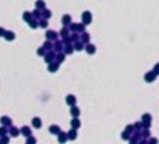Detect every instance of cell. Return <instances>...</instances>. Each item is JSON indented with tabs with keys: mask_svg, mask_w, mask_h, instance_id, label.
Masks as SVG:
<instances>
[{
	"mask_svg": "<svg viewBox=\"0 0 159 144\" xmlns=\"http://www.w3.org/2000/svg\"><path fill=\"white\" fill-rule=\"evenodd\" d=\"M90 21H92V14H90L89 11H86L84 14H83V24L86 26V24H89Z\"/></svg>",
	"mask_w": 159,
	"mask_h": 144,
	"instance_id": "1",
	"label": "cell"
},
{
	"mask_svg": "<svg viewBox=\"0 0 159 144\" xmlns=\"http://www.w3.org/2000/svg\"><path fill=\"white\" fill-rule=\"evenodd\" d=\"M59 65H60L59 62H51V63H50V66H48L50 72H56L57 69H59Z\"/></svg>",
	"mask_w": 159,
	"mask_h": 144,
	"instance_id": "2",
	"label": "cell"
},
{
	"mask_svg": "<svg viewBox=\"0 0 159 144\" xmlns=\"http://www.w3.org/2000/svg\"><path fill=\"white\" fill-rule=\"evenodd\" d=\"M0 122H2V125L3 126H11L12 125V122H11V119H9L8 116H3V117L0 119Z\"/></svg>",
	"mask_w": 159,
	"mask_h": 144,
	"instance_id": "3",
	"label": "cell"
},
{
	"mask_svg": "<svg viewBox=\"0 0 159 144\" xmlns=\"http://www.w3.org/2000/svg\"><path fill=\"white\" fill-rule=\"evenodd\" d=\"M3 38H5L6 41H14V39H15V33H14V32H5Z\"/></svg>",
	"mask_w": 159,
	"mask_h": 144,
	"instance_id": "4",
	"label": "cell"
},
{
	"mask_svg": "<svg viewBox=\"0 0 159 144\" xmlns=\"http://www.w3.org/2000/svg\"><path fill=\"white\" fill-rule=\"evenodd\" d=\"M56 38H57V33H56L54 30H48V32H47V39H50V41H54Z\"/></svg>",
	"mask_w": 159,
	"mask_h": 144,
	"instance_id": "5",
	"label": "cell"
},
{
	"mask_svg": "<svg viewBox=\"0 0 159 144\" xmlns=\"http://www.w3.org/2000/svg\"><path fill=\"white\" fill-rule=\"evenodd\" d=\"M21 134H23V135H24V137H29V135H30L32 134V131H30V128H29V126H23V128H21Z\"/></svg>",
	"mask_w": 159,
	"mask_h": 144,
	"instance_id": "6",
	"label": "cell"
},
{
	"mask_svg": "<svg viewBox=\"0 0 159 144\" xmlns=\"http://www.w3.org/2000/svg\"><path fill=\"white\" fill-rule=\"evenodd\" d=\"M50 132H51L53 135H57V134L60 132V128H59L57 125H51L50 126Z\"/></svg>",
	"mask_w": 159,
	"mask_h": 144,
	"instance_id": "7",
	"label": "cell"
},
{
	"mask_svg": "<svg viewBox=\"0 0 159 144\" xmlns=\"http://www.w3.org/2000/svg\"><path fill=\"white\" fill-rule=\"evenodd\" d=\"M32 125L35 126L36 129H39V128L42 126V123H41V119H39V117H35V119L32 120Z\"/></svg>",
	"mask_w": 159,
	"mask_h": 144,
	"instance_id": "8",
	"label": "cell"
},
{
	"mask_svg": "<svg viewBox=\"0 0 159 144\" xmlns=\"http://www.w3.org/2000/svg\"><path fill=\"white\" fill-rule=\"evenodd\" d=\"M57 135H59V141H60V143H65V141L68 140V134H65V132L60 131Z\"/></svg>",
	"mask_w": 159,
	"mask_h": 144,
	"instance_id": "9",
	"label": "cell"
},
{
	"mask_svg": "<svg viewBox=\"0 0 159 144\" xmlns=\"http://www.w3.org/2000/svg\"><path fill=\"white\" fill-rule=\"evenodd\" d=\"M75 101H77V99H75V96L74 95H69L66 98V104L68 105H75Z\"/></svg>",
	"mask_w": 159,
	"mask_h": 144,
	"instance_id": "10",
	"label": "cell"
},
{
	"mask_svg": "<svg viewBox=\"0 0 159 144\" xmlns=\"http://www.w3.org/2000/svg\"><path fill=\"white\" fill-rule=\"evenodd\" d=\"M62 23H63V26H69L71 24V15H63Z\"/></svg>",
	"mask_w": 159,
	"mask_h": 144,
	"instance_id": "11",
	"label": "cell"
},
{
	"mask_svg": "<svg viewBox=\"0 0 159 144\" xmlns=\"http://www.w3.org/2000/svg\"><path fill=\"white\" fill-rule=\"evenodd\" d=\"M54 53H48V54H45V62H47V63H51V62H53V60H54Z\"/></svg>",
	"mask_w": 159,
	"mask_h": 144,
	"instance_id": "12",
	"label": "cell"
},
{
	"mask_svg": "<svg viewBox=\"0 0 159 144\" xmlns=\"http://www.w3.org/2000/svg\"><path fill=\"white\" fill-rule=\"evenodd\" d=\"M86 51L89 54H93L95 51H96V47L95 45H92V44H87V47H86Z\"/></svg>",
	"mask_w": 159,
	"mask_h": 144,
	"instance_id": "13",
	"label": "cell"
},
{
	"mask_svg": "<svg viewBox=\"0 0 159 144\" xmlns=\"http://www.w3.org/2000/svg\"><path fill=\"white\" fill-rule=\"evenodd\" d=\"M71 125H72V128H74V129H78L80 126H81V122H80V120L77 119V117H75V119H74L72 122H71Z\"/></svg>",
	"mask_w": 159,
	"mask_h": 144,
	"instance_id": "14",
	"label": "cell"
},
{
	"mask_svg": "<svg viewBox=\"0 0 159 144\" xmlns=\"http://www.w3.org/2000/svg\"><path fill=\"white\" fill-rule=\"evenodd\" d=\"M71 114H72L74 117H78L80 116V108H77L75 105H72V108H71Z\"/></svg>",
	"mask_w": 159,
	"mask_h": 144,
	"instance_id": "15",
	"label": "cell"
},
{
	"mask_svg": "<svg viewBox=\"0 0 159 144\" xmlns=\"http://www.w3.org/2000/svg\"><path fill=\"white\" fill-rule=\"evenodd\" d=\"M155 78H156V74H147L146 75V81H149V83H150V81H155Z\"/></svg>",
	"mask_w": 159,
	"mask_h": 144,
	"instance_id": "16",
	"label": "cell"
},
{
	"mask_svg": "<svg viewBox=\"0 0 159 144\" xmlns=\"http://www.w3.org/2000/svg\"><path fill=\"white\" fill-rule=\"evenodd\" d=\"M68 138H69V140H75V138H77V131H75V129L69 131V134H68Z\"/></svg>",
	"mask_w": 159,
	"mask_h": 144,
	"instance_id": "17",
	"label": "cell"
},
{
	"mask_svg": "<svg viewBox=\"0 0 159 144\" xmlns=\"http://www.w3.org/2000/svg\"><path fill=\"white\" fill-rule=\"evenodd\" d=\"M9 132H11V135H12V137H17V135L20 134V131L17 129V128H14V126H11V129H9Z\"/></svg>",
	"mask_w": 159,
	"mask_h": 144,
	"instance_id": "18",
	"label": "cell"
},
{
	"mask_svg": "<svg viewBox=\"0 0 159 144\" xmlns=\"http://www.w3.org/2000/svg\"><path fill=\"white\" fill-rule=\"evenodd\" d=\"M74 53V47L72 45H66L65 47V54H72Z\"/></svg>",
	"mask_w": 159,
	"mask_h": 144,
	"instance_id": "19",
	"label": "cell"
},
{
	"mask_svg": "<svg viewBox=\"0 0 159 144\" xmlns=\"http://www.w3.org/2000/svg\"><path fill=\"white\" fill-rule=\"evenodd\" d=\"M81 42H83V44H87V42H89V33H83V35H81Z\"/></svg>",
	"mask_w": 159,
	"mask_h": 144,
	"instance_id": "20",
	"label": "cell"
},
{
	"mask_svg": "<svg viewBox=\"0 0 159 144\" xmlns=\"http://www.w3.org/2000/svg\"><path fill=\"white\" fill-rule=\"evenodd\" d=\"M38 26H41V27H42V29H45V27H47V26H48V21H47V20H45V18H44V20H41V21H39V24H38Z\"/></svg>",
	"mask_w": 159,
	"mask_h": 144,
	"instance_id": "21",
	"label": "cell"
},
{
	"mask_svg": "<svg viewBox=\"0 0 159 144\" xmlns=\"http://www.w3.org/2000/svg\"><path fill=\"white\" fill-rule=\"evenodd\" d=\"M75 50H78V51H81V50H83V48H84V44H83V42H77V44H75Z\"/></svg>",
	"mask_w": 159,
	"mask_h": 144,
	"instance_id": "22",
	"label": "cell"
},
{
	"mask_svg": "<svg viewBox=\"0 0 159 144\" xmlns=\"http://www.w3.org/2000/svg\"><path fill=\"white\" fill-rule=\"evenodd\" d=\"M62 47H63V42H56L54 44V48H56V51H60Z\"/></svg>",
	"mask_w": 159,
	"mask_h": 144,
	"instance_id": "23",
	"label": "cell"
},
{
	"mask_svg": "<svg viewBox=\"0 0 159 144\" xmlns=\"http://www.w3.org/2000/svg\"><path fill=\"white\" fill-rule=\"evenodd\" d=\"M23 18H24L26 21H30V20H32V14H30V12H24Z\"/></svg>",
	"mask_w": 159,
	"mask_h": 144,
	"instance_id": "24",
	"label": "cell"
},
{
	"mask_svg": "<svg viewBox=\"0 0 159 144\" xmlns=\"http://www.w3.org/2000/svg\"><path fill=\"white\" fill-rule=\"evenodd\" d=\"M29 26H30V29H36L38 23H36V21H33V20H30V21H29Z\"/></svg>",
	"mask_w": 159,
	"mask_h": 144,
	"instance_id": "25",
	"label": "cell"
},
{
	"mask_svg": "<svg viewBox=\"0 0 159 144\" xmlns=\"http://www.w3.org/2000/svg\"><path fill=\"white\" fill-rule=\"evenodd\" d=\"M36 6H38V8H39V9H44V8H45V3H44L42 0H38Z\"/></svg>",
	"mask_w": 159,
	"mask_h": 144,
	"instance_id": "26",
	"label": "cell"
},
{
	"mask_svg": "<svg viewBox=\"0 0 159 144\" xmlns=\"http://www.w3.org/2000/svg\"><path fill=\"white\" fill-rule=\"evenodd\" d=\"M50 17H51V12H50L48 9H45V11H44V18H45V20H48Z\"/></svg>",
	"mask_w": 159,
	"mask_h": 144,
	"instance_id": "27",
	"label": "cell"
},
{
	"mask_svg": "<svg viewBox=\"0 0 159 144\" xmlns=\"http://www.w3.org/2000/svg\"><path fill=\"white\" fill-rule=\"evenodd\" d=\"M143 120L146 122V126H147L149 125V122H150V116H149V114H144V116H143Z\"/></svg>",
	"mask_w": 159,
	"mask_h": 144,
	"instance_id": "28",
	"label": "cell"
},
{
	"mask_svg": "<svg viewBox=\"0 0 159 144\" xmlns=\"http://www.w3.org/2000/svg\"><path fill=\"white\" fill-rule=\"evenodd\" d=\"M44 48H45V51H47V50H51V48H53L51 42H45V44H44Z\"/></svg>",
	"mask_w": 159,
	"mask_h": 144,
	"instance_id": "29",
	"label": "cell"
},
{
	"mask_svg": "<svg viewBox=\"0 0 159 144\" xmlns=\"http://www.w3.org/2000/svg\"><path fill=\"white\" fill-rule=\"evenodd\" d=\"M27 143H29V144L36 143V138H33V137H30V135H29V138H27Z\"/></svg>",
	"mask_w": 159,
	"mask_h": 144,
	"instance_id": "30",
	"label": "cell"
},
{
	"mask_svg": "<svg viewBox=\"0 0 159 144\" xmlns=\"http://www.w3.org/2000/svg\"><path fill=\"white\" fill-rule=\"evenodd\" d=\"M63 59H65V54H59V56H57V62H59V63H62Z\"/></svg>",
	"mask_w": 159,
	"mask_h": 144,
	"instance_id": "31",
	"label": "cell"
},
{
	"mask_svg": "<svg viewBox=\"0 0 159 144\" xmlns=\"http://www.w3.org/2000/svg\"><path fill=\"white\" fill-rule=\"evenodd\" d=\"M38 54H39V56H44V54H45V48H39V50H38Z\"/></svg>",
	"mask_w": 159,
	"mask_h": 144,
	"instance_id": "32",
	"label": "cell"
},
{
	"mask_svg": "<svg viewBox=\"0 0 159 144\" xmlns=\"http://www.w3.org/2000/svg\"><path fill=\"white\" fill-rule=\"evenodd\" d=\"M71 41H78V35H77V33H74V35H72V38L69 39V42H71Z\"/></svg>",
	"mask_w": 159,
	"mask_h": 144,
	"instance_id": "33",
	"label": "cell"
},
{
	"mask_svg": "<svg viewBox=\"0 0 159 144\" xmlns=\"http://www.w3.org/2000/svg\"><path fill=\"white\" fill-rule=\"evenodd\" d=\"M6 128H5V126H3V128H0V135H5V134H6Z\"/></svg>",
	"mask_w": 159,
	"mask_h": 144,
	"instance_id": "34",
	"label": "cell"
},
{
	"mask_svg": "<svg viewBox=\"0 0 159 144\" xmlns=\"http://www.w3.org/2000/svg\"><path fill=\"white\" fill-rule=\"evenodd\" d=\"M68 33H69V32H68V29H63V30L60 32V35H62V36H66Z\"/></svg>",
	"mask_w": 159,
	"mask_h": 144,
	"instance_id": "35",
	"label": "cell"
},
{
	"mask_svg": "<svg viewBox=\"0 0 159 144\" xmlns=\"http://www.w3.org/2000/svg\"><path fill=\"white\" fill-rule=\"evenodd\" d=\"M8 141H9V137H3L0 140V143H8Z\"/></svg>",
	"mask_w": 159,
	"mask_h": 144,
	"instance_id": "36",
	"label": "cell"
},
{
	"mask_svg": "<svg viewBox=\"0 0 159 144\" xmlns=\"http://www.w3.org/2000/svg\"><path fill=\"white\" fill-rule=\"evenodd\" d=\"M33 17H39V11H38V9H36V11H35V12H33Z\"/></svg>",
	"mask_w": 159,
	"mask_h": 144,
	"instance_id": "37",
	"label": "cell"
},
{
	"mask_svg": "<svg viewBox=\"0 0 159 144\" xmlns=\"http://www.w3.org/2000/svg\"><path fill=\"white\" fill-rule=\"evenodd\" d=\"M153 72H155V74H159V65H156V68H155V71Z\"/></svg>",
	"mask_w": 159,
	"mask_h": 144,
	"instance_id": "38",
	"label": "cell"
},
{
	"mask_svg": "<svg viewBox=\"0 0 159 144\" xmlns=\"http://www.w3.org/2000/svg\"><path fill=\"white\" fill-rule=\"evenodd\" d=\"M5 35V29H2V27H0V36H3Z\"/></svg>",
	"mask_w": 159,
	"mask_h": 144,
	"instance_id": "39",
	"label": "cell"
}]
</instances>
